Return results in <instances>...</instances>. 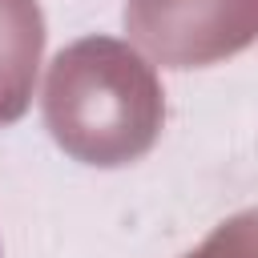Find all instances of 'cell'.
Here are the masks:
<instances>
[{"instance_id":"3","label":"cell","mask_w":258,"mask_h":258,"mask_svg":"<svg viewBox=\"0 0 258 258\" xmlns=\"http://www.w3.org/2000/svg\"><path fill=\"white\" fill-rule=\"evenodd\" d=\"M44 44L36 0H0V125L16 121L32 97V77Z\"/></svg>"},{"instance_id":"2","label":"cell","mask_w":258,"mask_h":258,"mask_svg":"<svg viewBox=\"0 0 258 258\" xmlns=\"http://www.w3.org/2000/svg\"><path fill=\"white\" fill-rule=\"evenodd\" d=\"M125 28L161 64H210L258 36V0H129Z\"/></svg>"},{"instance_id":"1","label":"cell","mask_w":258,"mask_h":258,"mask_svg":"<svg viewBox=\"0 0 258 258\" xmlns=\"http://www.w3.org/2000/svg\"><path fill=\"white\" fill-rule=\"evenodd\" d=\"M165 101L153 64L125 40L85 36L56 52L44 81L52 141L85 165H129L161 133Z\"/></svg>"},{"instance_id":"4","label":"cell","mask_w":258,"mask_h":258,"mask_svg":"<svg viewBox=\"0 0 258 258\" xmlns=\"http://www.w3.org/2000/svg\"><path fill=\"white\" fill-rule=\"evenodd\" d=\"M0 258H4V246H0Z\"/></svg>"}]
</instances>
